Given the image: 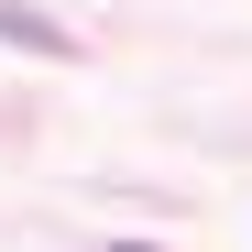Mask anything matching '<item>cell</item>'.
<instances>
[{
	"mask_svg": "<svg viewBox=\"0 0 252 252\" xmlns=\"http://www.w3.org/2000/svg\"><path fill=\"white\" fill-rule=\"evenodd\" d=\"M0 44H22V55H66V33L44 11H22V0H0Z\"/></svg>",
	"mask_w": 252,
	"mask_h": 252,
	"instance_id": "cell-1",
	"label": "cell"
}]
</instances>
